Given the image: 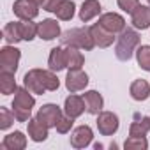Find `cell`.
<instances>
[{
    "instance_id": "31",
    "label": "cell",
    "mask_w": 150,
    "mask_h": 150,
    "mask_svg": "<svg viewBox=\"0 0 150 150\" xmlns=\"http://www.w3.org/2000/svg\"><path fill=\"white\" fill-rule=\"evenodd\" d=\"M14 120H16V117H14L13 111H9L7 108H0V129L2 131L9 129Z\"/></svg>"
},
{
    "instance_id": "11",
    "label": "cell",
    "mask_w": 150,
    "mask_h": 150,
    "mask_svg": "<svg viewBox=\"0 0 150 150\" xmlns=\"http://www.w3.org/2000/svg\"><path fill=\"white\" fill-rule=\"evenodd\" d=\"M90 34H92V37H94L96 46H99V48H108V46H111L113 41H115V34H111L110 30H106L101 23L92 25V27H90Z\"/></svg>"
},
{
    "instance_id": "27",
    "label": "cell",
    "mask_w": 150,
    "mask_h": 150,
    "mask_svg": "<svg viewBox=\"0 0 150 150\" xmlns=\"http://www.w3.org/2000/svg\"><path fill=\"white\" fill-rule=\"evenodd\" d=\"M150 131V117H143L141 120H136L129 127V136H145Z\"/></svg>"
},
{
    "instance_id": "33",
    "label": "cell",
    "mask_w": 150,
    "mask_h": 150,
    "mask_svg": "<svg viewBox=\"0 0 150 150\" xmlns=\"http://www.w3.org/2000/svg\"><path fill=\"white\" fill-rule=\"evenodd\" d=\"M117 4H118V7H120L122 11H125V13L132 14V13H134V9L139 6V0H117Z\"/></svg>"
},
{
    "instance_id": "26",
    "label": "cell",
    "mask_w": 150,
    "mask_h": 150,
    "mask_svg": "<svg viewBox=\"0 0 150 150\" xmlns=\"http://www.w3.org/2000/svg\"><path fill=\"white\" fill-rule=\"evenodd\" d=\"M74 9H76V6H74L72 0H62V4L58 6V9L55 11V14H57L58 20L69 21V20H72V16H74Z\"/></svg>"
},
{
    "instance_id": "4",
    "label": "cell",
    "mask_w": 150,
    "mask_h": 150,
    "mask_svg": "<svg viewBox=\"0 0 150 150\" xmlns=\"http://www.w3.org/2000/svg\"><path fill=\"white\" fill-rule=\"evenodd\" d=\"M20 58H21V51L18 48H14V46H4L2 50H0V71L16 74Z\"/></svg>"
},
{
    "instance_id": "7",
    "label": "cell",
    "mask_w": 150,
    "mask_h": 150,
    "mask_svg": "<svg viewBox=\"0 0 150 150\" xmlns=\"http://www.w3.org/2000/svg\"><path fill=\"white\" fill-rule=\"evenodd\" d=\"M13 11L20 20L28 21L39 14V4H35L34 0H16L13 6Z\"/></svg>"
},
{
    "instance_id": "2",
    "label": "cell",
    "mask_w": 150,
    "mask_h": 150,
    "mask_svg": "<svg viewBox=\"0 0 150 150\" xmlns=\"http://www.w3.org/2000/svg\"><path fill=\"white\" fill-rule=\"evenodd\" d=\"M34 104H35V99H34L32 92L27 87L18 88L14 94V99H13V113H14L16 120L18 122L30 120V113H32Z\"/></svg>"
},
{
    "instance_id": "30",
    "label": "cell",
    "mask_w": 150,
    "mask_h": 150,
    "mask_svg": "<svg viewBox=\"0 0 150 150\" xmlns=\"http://www.w3.org/2000/svg\"><path fill=\"white\" fill-rule=\"evenodd\" d=\"M125 150H146L148 141L145 139V136H129L124 143Z\"/></svg>"
},
{
    "instance_id": "28",
    "label": "cell",
    "mask_w": 150,
    "mask_h": 150,
    "mask_svg": "<svg viewBox=\"0 0 150 150\" xmlns=\"http://www.w3.org/2000/svg\"><path fill=\"white\" fill-rule=\"evenodd\" d=\"M136 60H138V65L143 69V71H148L150 72V46L148 44H143L138 48L136 51Z\"/></svg>"
},
{
    "instance_id": "24",
    "label": "cell",
    "mask_w": 150,
    "mask_h": 150,
    "mask_svg": "<svg viewBox=\"0 0 150 150\" xmlns=\"http://www.w3.org/2000/svg\"><path fill=\"white\" fill-rule=\"evenodd\" d=\"M65 53H67V67L69 69H81V65L85 64V57L81 55L80 48L67 46Z\"/></svg>"
},
{
    "instance_id": "3",
    "label": "cell",
    "mask_w": 150,
    "mask_h": 150,
    "mask_svg": "<svg viewBox=\"0 0 150 150\" xmlns=\"http://www.w3.org/2000/svg\"><path fill=\"white\" fill-rule=\"evenodd\" d=\"M60 41L64 46H74V48H80L85 51H90L96 46L90 28H71L62 34Z\"/></svg>"
},
{
    "instance_id": "12",
    "label": "cell",
    "mask_w": 150,
    "mask_h": 150,
    "mask_svg": "<svg viewBox=\"0 0 150 150\" xmlns=\"http://www.w3.org/2000/svg\"><path fill=\"white\" fill-rule=\"evenodd\" d=\"M99 23L111 34H120L125 28V20L117 13H106L99 18Z\"/></svg>"
},
{
    "instance_id": "29",
    "label": "cell",
    "mask_w": 150,
    "mask_h": 150,
    "mask_svg": "<svg viewBox=\"0 0 150 150\" xmlns=\"http://www.w3.org/2000/svg\"><path fill=\"white\" fill-rule=\"evenodd\" d=\"M20 30H21V39L23 41H32L37 35V23H32V20L20 21Z\"/></svg>"
},
{
    "instance_id": "32",
    "label": "cell",
    "mask_w": 150,
    "mask_h": 150,
    "mask_svg": "<svg viewBox=\"0 0 150 150\" xmlns=\"http://www.w3.org/2000/svg\"><path fill=\"white\" fill-rule=\"evenodd\" d=\"M72 120L74 118H71V117H64L62 115V118L58 120V124H57V132H60V134H65V132H69L71 131V127H72Z\"/></svg>"
},
{
    "instance_id": "35",
    "label": "cell",
    "mask_w": 150,
    "mask_h": 150,
    "mask_svg": "<svg viewBox=\"0 0 150 150\" xmlns=\"http://www.w3.org/2000/svg\"><path fill=\"white\" fill-rule=\"evenodd\" d=\"M34 2H35V4H39V6H42V2H44V0H34Z\"/></svg>"
},
{
    "instance_id": "10",
    "label": "cell",
    "mask_w": 150,
    "mask_h": 150,
    "mask_svg": "<svg viewBox=\"0 0 150 150\" xmlns=\"http://www.w3.org/2000/svg\"><path fill=\"white\" fill-rule=\"evenodd\" d=\"M60 35V27L57 23V20H42L41 23H37V37L44 39V41H53Z\"/></svg>"
},
{
    "instance_id": "5",
    "label": "cell",
    "mask_w": 150,
    "mask_h": 150,
    "mask_svg": "<svg viewBox=\"0 0 150 150\" xmlns=\"http://www.w3.org/2000/svg\"><path fill=\"white\" fill-rule=\"evenodd\" d=\"M88 85V76L81 69H69L65 76V88L71 94H76Z\"/></svg>"
},
{
    "instance_id": "23",
    "label": "cell",
    "mask_w": 150,
    "mask_h": 150,
    "mask_svg": "<svg viewBox=\"0 0 150 150\" xmlns=\"http://www.w3.org/2000/svg\"><path fill=\"white\" fill-rule=\"evenodd\" d=\"M16 90H18V85H16V80H14V74L0 71V92H2V96L16 94Z\"/></svg>"
},
{
    "instance_id": "18",
    "label": "cell",
    "mask_w": 150,
    "mask_h": 150,
    "mask_svg": "<svg viewBox=\"0 0 150 150\" xmlns=\"http://www.w3.org/2000/svg\"><path fill=\"white\" fill-rule=\"evenodd\" d=\"M25 146H27V138L21 131H14L7 134L2 141V148L6 150H23Z\"/></svg>"
},
{
    "instance_id": "8",
    "label": "cell",
    "mask_w": 150,
    "mask_h": 150,
    "mask_svg": "<svg viewBox=\"0 0 150 150\" xmlns=\"http://www.w3.org/2000/svg\"><path fill=\"white\" fill-rule=\"evenodd\" d=\"M35 118L41 120V122H42L44 125H48V127H57L58 120L62 118V110H60L57 104H44V106L37 111Z\"/></svg>"
},
{
    "instance_id": "20",
    "label": "cell",
    "mask_w": 150,
    "mask_h": 150,
    "mask_svg": "<svg viewBox=\"0 0 150 150\" xmlns=\"http://www.w3.org/2000/svg\"><path fill=\"white\" fill-rule=\"evenodd\" d=\"M23 85H25L32 94H35V96H42V94L46 92V88L42 87V83H41V80H39V76H37L35 69L28 71L25 76H23Z\"/></svg>"
},
{
    "instance_id": "22",
    "label": "cell",
    "mask_w": 150,
    "mask_h": 150,
    "mask_svg": "<svg viewBox=\"0 0 150 150\" xmlns=\"http://www.w3.org/2000/svg\"><path fill=\"white\" fill-rule=\"evenodd\" d=\"M129 94L134 101H146L148 96H150V85L145 80H136V81L131 83Z\"/></svg>"
},
{
    "instance_id": "36",
    "label": "cell",
    "mask_w": 150,
    "mask_h": 150,
    "mask_svg": "<svg viewBox=\"0 0 150 150\" xmlns=\"http://www.w3.org/2000/svg\"><path fill=\"white\" fill-rule=\"evenodd\" d=\"M146 2H148V4H150V0H146Z\"/></svg>"
},
{
    "instance_id": "15",
    "label": "cell",
    "mask_w": 150,
    "mask_h": 150,
    "mask_svg": "<svg viewBox=\"0 0 150 150\" xmlns=\"http://www.w3.org/2000/svg\"><path fill=\"white\" fill-rule=\"evenodd\" d=\"M83 101H85L87 111H88L90 115H99V113L103 111L104 101H103V96H101L99 92H96V90L85 92V94H83Z\"/></svg>"
},
{
    "instance_id": "14",
    "label": "cell",
    "mask_w": 150,
    "mask_h": 150,
    "mask_svg": "<svg viewBox=\"0 0 150 150\" xmlns=\"http://www.w3.org/2000/svg\"><path fill=\"white\" fill-rule=\"evenodd\" d=\"M131 23L134 28L146 30L150 27V7L148 6H138L134 13L131 14Z\"/></svg>"
},
{
    "instance_id": "6",
    "label": "cell",
    "mask_w": 150,
    "mask_h": 150,
    "mask_svg": "<svg viewBox=\"0 0 150 150\" xmlns=\"http://www.w3.org/2000/svg\"><path fill=\"white\" fill-rule=\"evenodd\" d=\"M97 129L103 136H111L118 131V117L111 111H101L97 115Z\"/></svg>"
},
{
    "instance_id": "16",
    "label": "cell",
    "mask_w": 150,
    "mask_h": 150,
    "mask_svg": "<svg viewBox=\"0 0 150 150\" xmlns=\"http://www.w3.org/2000/svg\"><path fill=\"white\" fill-rule=\"evenodd\" d=\"M48 65L51 71H62L67 67V53L64 48H53L48 57Z\"/></svg>"
},
{
    "instance_id": "21",
    "label": "cell",
    "mask_w": 150,
    "mask_h": 150,
    "mask_svg": "<svg viewBox=\"0 0 150 150\" xmlns=\"http://www.w3.org/2000/svg\"><path fill=\"white\" fill-rule=\"evenodd\" d=\"M35 72H37V76H39V80H41V83H42V87L46 88V90H50V92H55L58 87H60V81H58V78H57V74H55V71H44V69H35Z\"/></svg>"
},
{
    "instance_id": "1",
    "label": "cell",
    "mask_w": 150,
    "mask_h": 150,
    "mask_svg": "<svg viewBox=\"0 0 150 150\" xmlns=\"http://www.w3.org/2000/svg\"><path fill=\"white\" fill-rule=\"evenodd\" d=\"M139 44V34L132 28H124L120 35L117 37V46H115V55L118 60H131L134 50Z\"/></svg>"
},
{
    "instance_id": "25",
    "label": "cell",
    "mask_w": 150,
    "mask_h": 150,
    "mask_svg": "<svg viewBox=\"0 0 150 150\" xmlns=\"http://www.w3.org/2000/svg\"><path fill=\"white\" fill-rule=\"evenodd\" d=\"M2 34H4V39H6L9 44H16V42H20V41H23V39H21V30H20V21L7 23V25L4 27Z\"/></svg>"
},
{
    "instance_id": "9",
    "label": "cell",
    "mask_w": 150,
    "mask_h": 150,
    "mask_svg": "<svg viewBox=\"0 0 150 150\" xmlns=\"http://www.w3.org/2000/svg\"><path fill=\"white\" fill-rule=\"evenodd\" d=\"M94 132L88 125H80L71 132V146L74 148H85L92 143Z\"/></svg>"
},
{
    "instance_id": "19",
    "label": "cell",
    "mask_w": 150,
    "mask_h": 150,
    "mask_svg": "<svg viewBox=\"0 0 150 150\" xmlns=\"http://www.w3.org/2000/svg\"><path fill=\"white\" fill-rule=\"evenodd\" d=\"M101 13V4L99 0H85V2L81 4V9H80V20L83 23L94 20L96 16H99Z\"/></svg>"
},
{
    "instance_id": "13",
    "label": "cell",
    "mask_w": 150,
    "mask_h": 150,
    "mask_svg": "<svg viewBox=\"0 0 150 150\" xmlns=\"http://www.w3.org/2000/svg\"><path fill=\"white\" fill-rule=\"evenodd\" d=\"M85 110H87V106H85L83 97L71 94V96L65 99V104H64V113H65L67 117H71V118H78V117H80Z\"/></svg>"
},
{
    "instance_id": "34",
    "label": "cell",
    "mask_w": 150,
    "mask_h": 150,
    "mask_svg": "<svg viewBox=\"0 0 150 150\" xmlns=\"http://www.w3.org/2000/svg\"><path fill=\"white\" fill-rule=\"evenodd\" d=\"M60 4H62V0H44V2H42V9L48 11V13H55Z\"/></svg>"
},
{
    "instance_id": "17",
    "label": "cell",
    "mask_w": 150,
    "mask_h": 150,
    "mask_svg": "<svg viewBox=\"0 0 150 150\" xmlns=\"http://www.w3.org/2000/svg\"><path fill=\"white\" fill-rule=\"evenodd\" d=\"M48 125H44L41 120H37V118H30L28 120V136H30V139L32 141H35V143H41V141H44L46 138H48Z\"/></svg>"
}]
</instances>
